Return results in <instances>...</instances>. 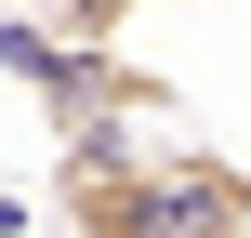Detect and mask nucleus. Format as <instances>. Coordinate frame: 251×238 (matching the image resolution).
Here are the masks:
<instances>
[{
  "instance_id": "1",
  "label": "nucleus",
  "mask_w": 251,
  "mask_h": 238,
  "mask_svg": "<svg viewBox=\"0 0 251 238\" xmlns=\"http://www.w3.org/2000/svg\"><path fill=\"white\" fill-rule=\"evenodd\" d=\"M0 79L40 106V132H106V119H159V106H172V79H159V66H132L119 40L26 26V13H0Z\"/></svg>"
},
{
  "instance_id": "2",
  "label": "nucleus",
  "mask_w": 251,
  "mask_h": 238,
  "mask_svg": "<svg viewBox=\"0 0 251 238\" xmlns=\"http://www.w3.org/2000/svg\"><path fill=\"white\" fill-rule=\"evenodd\" d=\"M106 238H251V172L225 146H146Z\"/></svg>"
}]
</instances>
